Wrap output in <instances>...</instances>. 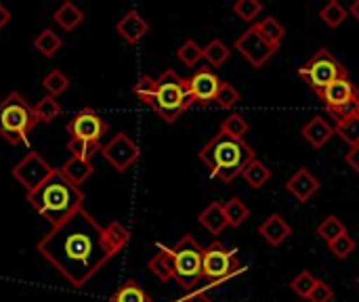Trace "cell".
I'll return each instance as SVG.
<instances>
[{
  "label": "cell",
  "mask_w": 359,
  "mask_h": 302,
  "mask_svg": "<svg viewBox=\"0 0 359 302\" xmlns=\"http://www.w3.org/2000/svg\"><path fill=\"white\" fill-rule=\"evenodd\" d=\"M111 302H151V296L137 282L130 280L116 290V294L111 296Z\"/></svg>",
  "instance_id": "25"
},
{
  "label": "cell",
  "mask_w": 359,
  "mask_h": 302,
  "mask_svg": "<svg viewBox=\"0 0 359 302\" xmlns=\"http://www.w3.org/2000/svg\"><path fill=\"white\" fill-rule=\"evenodd\" d=\"M318 97L324 101L326 107H337V105H343V103L359 97V90L349 78H339L332 84H328L324 90H320Z\"/></svg>",
  "instance_id": "15"
},
{
  "label": "cell",
  "mask_w": 359,
  "mask_h": 302,
  "mask_svg": "<svg viewBox=\"0 0 359 302\" xmlns=\"http://www.w3.org/2000/svg\"><path fill=\"white\" fill-rule=\"evenodd\" d=\"M67 149H69L72 158L90 162L93 156H97L101 151V143L99 141H84V139H69L67 141Z\"/></svg>",
  "instance_id": "26"
},
{
  "label": "cell",
  "mask_w": 359,
  "mask_h": 302,
  "mask_svg": "<svg viewBox=\"0 0 359 302\" xmlns=\"http://www.w3.org/2000/svg\"><path fill=\"white\" fill-rule=\"evenodd\" d=\"M93 164L90 162H84V160H78V158H72L65 162V166L61 168V172L65 174L67 181H72L76 187H80L90 174H93Z\"/></svg>",
  "instance_id": "21"
},
{
  "label": "cell",
  "mask_w": 359,
  "mask_h": 302,
  "mask_svg": "<svg viewBox=\"0 0 359 302\" xmlns=\"http://www.w3.org/2000/svg\"><path fill=\"white\" fill-rule=\"evenodd\" d=\"M316 284H318V280H316L309 271H301V273L290 282V288H292V292H294L297 296L309 298V294L313 292Z\"/></svg>",
  "instance_id": "37"
},
{
  "label": "cell",
  "mask_w": 359,
  "mask_h": 302,
  "mask_svg": "<svg viewBox=\"0 0 359 302\" xmlns=\"http://www.w3.org/2000/svg\"><path fill=\"white\" fill-rule=\"evenodd\" d=\"M290 233H292V227H290V225L286 223V219L280 217V214H271V217L259 227V235H263L265 242L271 244V246L284 244V242L288 240Z\"/></svg>",
  "instance_id": "17"
},
{
  "label": "cell",
  "mask_w": 359,
  "mask_h": 302,
  "mask_svg": "<svg viewBox=\"0 0 359 302\" xmlns=\"http://www.w3.org/2000/svg\"><path fill=\"white\" fill-rule=\"evenodd\" d=\"M229 55H231V50H229V48H227V44H225V42H221L219 38L210 40V42H208V46L204 48V59H206L212 67L223 65V63L229 59Z\"/></svg>",
  "instance_id": "32"
},
{
  "label": "cell",
  "mask_w": 359,
  "mask_h": 302,
  "mask_svg": "<svg viewBox=\"0 0 359 302\" xmlns=\"http://www.w3.org/2000/svg\"><path fill=\"white\" fill-rule=\"evenodd\" d=\"M334 135H339L349 147H358L359 145V118H351L345 122H339L334 126Z\"/></svg>",
  "instance_id": "33"
},
{
  "label": "cell",
  "mask_w": 359,
  "mask_h": 302,
  "mask_svg": "<svg viewBox=\"0 0 359 302\" xmlns=\"http://www.w3.org/2000/svg\"><path fill=\"white\" fill-rule=\"evenodd\" d=\"M347 13H349V11H347L341 2L332 0V2H328V4L320 11V17H322V21H324L328 27H339V25L345 23Z\"/></svg>",
  "instance_id": "29"
},
{
  "label": "cell",
  "mask_w": 359,
  "mask_h": 302,
  "mask_svg": "<svg viewBox=\"0 0 359 302\" xmlns=\"http://www.w3.org/2000/svg\"><path fill=\"white\" fill-rule=\"evenodd\" d=\"M204 248L191 235H183L175 246H158V252L149 259V271L162 280H175L181 288L194 290L204 282L202 275Z\"/></svg>",
  "instance_id": "2"
},
{
  "label": "cell",
  "mask_w": 359,
  "mask_h": 302,
  "mask_svg": "<svg viewBox=\"0 0 359 302\" xmlns=\"http://www.w3.org/2000/svg\"><path fill=\"white\" fill-rule=\"evenodd\" d=\"M263 11V4L257 0H238L233 4V13L242 19V21H255L259 17V13Z\"/></svg>",
  "instance_id": "39"
},
{
  "label": "cell",
  "mask_w": 359,
  "mask_h": 302,
  "mask_svg": "<svg viewBox=\"0 0 359 302\" xmlns=\"http://www.w3.org/2000/svg\"><path fill=\"white\" fill-rule=\"evenodd\" d=\"M345 233H347V227H345L343 221L337 219L334 214L326 217L324 223L318 227V235H320L326 244H332L337 238H341V235H345Z\"/></svg>",
  "instance_id": "28"
},
{
  "label": "cell",
  "mask_w": 359,
  "mask_h": 302,
  "mask_svg": "<svg viewBox=\"0 0 359 302\" xmlns=\"http://www.w3.org/2000/svg\"><path fill=\"white\" fill-rule=\"evenodd\" d=\"M250 130V124L240 116V114H231L229 118H225L223 120V124H221V130L219 132H223L225 137H229V139H236V141H244V135Z\"/></svg>",
  "instance_id": "27"
},
{
  "label": "cell",
  "mask_w": 359,
  "mask_h": 302,
  "mask_svg": "<svg viewBox=\"0 0 359 302\" xmlns=\"http://www.w3.org/2000/svg\"><path fill=\"white\" fill-rule=\"evenodd\" d=\"M67 132L72 135V139L101 141V137L107 132V124L95 109H82L69 120Z\"/></svg>",
  "instance_id": "12"
},
{
  "label": "cell",
  "mask_w": 359,
  "mask_h": 302,
  "mask_svg": "<svg viewBox=\"0 0 359 302\" xmlns=\"http://www.w3.org/2000/svg\"><path fill=\"white\" fill-rule=\"evenodd\" d=\"M8 21H11V13H8V11H6L2 4H0V29H2V27L8 23Z\"/></svg>",
  "instance_id": "44"
},
{
  "label": "cell",
  "mask_w": 359,
  "mask_h": 302,
  "mask_svg": "<svg viewBox=\"0 0 359 302\" xmlns=\"http://www.w3.org/2000/svg\"><path fill=\"white\" fill-rule=\"evenodd\" d=\"M198 221H200V225H202L208 233H212V235H221V233L225 231V227H229L221 202H212L210 206H206V208L200 212Z\"/></svg>",
  "instance_id": "19"
},
{
  "label": "cell",
  "mask_w": 359,
  "mask_h": 302,
  "mask_svg": "<svg viewBox=\"0 0 359 302\" xmlns=\"http://www.w3.org/2000/svg\"><path fill=\"white\" fill-rule=\"evenodd\" d=\"M42 86L46 88L48 97H57V95H61V92H65V90H67V86H69V80H67V76H65L63 71H59V69H53L48 76H44V80H42Z\"/></svg>",
  "instance_id": "34"
},
{
  "label": "cell",
  "mask_w": 359,
  "mask_h": 302,
  "mask_svg": "<svg viewBox=\"0 0 359 302\" xmlns=\"http://www.w3.org/2000/svg\"><path fill=\"white\" fill-rule=\"evenodd\" d=\"M236 50L240 53V55H244L246 57V61L252 65V67H263L280 48L278 46H273V44H269L255 27H248L238 40H236Z\"/></svg>",
  "instance_id": "9"
},
{
  "label": "cell",
  "mask_w": 359,
  "mask_h": 302,
  "mask_svg": "<svg viewBox=\"0 0 359 302\" xmlns=\"http://www.w3.org/2000/svg\"><path fill=\"white\" fill-rule=\"evenodd\" d=\"M240 271H242V263L236 248H227L221 242H212L208 248H204L202 275L208 284H219Z\"/></svg>",
  "instance_id": "8"
},
{
  "label": "cell",
  "mask_w": 359,
  "mask_h": 302,
  "mask_svg": "<svg viewBox=\"0 0 359 302\" xmlns=\"http://www.w3.org/2000/svg\"><path fill=\"white\" fill-rule=\"evenodd\" d=\"M223 210H225V219H227L229 227H242V223H246L250 217L248 206L240 198H231L229 202H225Z\"/></svg>",
  "instance_id": "24"
},
{
  "label": "cell",
  "mask_w": 359,
  "mask_h": 302,
  "mask_svg": "<svg viewBox=\"0 0 359 302\" xmlns=\"http://www.w3.org/2000/svg\"><path fill=\"white\" fill-rule=\"evenodd\" d=\"M349 13H351V15H353V17H355V19L359 21V0H358V2H353V4H351Z\"/></svg>",
  "instance_id": "45"
},
{
  "label": "cell",
  "mask_w": 359,
  "mask_h": 302,
  "mask_svg": "<svg viewBox=\"0 0 359 302\" xmlns=\"http://www.w3.org/2000/svg\"><path fill=\"white\" fill-rule=\"evenodd\" d=\"M34 114L38 118V122H53L55 118H59L61 114V105L57 103L55 97H42L36 105H34Z\"/></svg>",
  "instance_id": "30"
},
{
  "label": "cell",
  "mask_w": 359,
  "mask_h": 302,
  "mask_svg": "<svg viewBox=\"0 0 359 302\" xmlns=\"http://www.w3.org/2000/svg\"><path fill=\"white\" fill-rule=\"evenodd\" d=\"M82 19H84V15H82V11H80L74 2H65V4H61V6L55 11V21H57L65 32L76 29V27L82 23Z\"/></svg>",
  "instance_id": "22"
},
{
  "label": "cell",
  "mask_w": 359,
  "mask_h": 302,
  "mask_svg": "<svg viewBox=\"0 0 359 302\" xmlns=\"http://www.w3.org/2000/svg\"><path fill=\"white\" fill-rule=\"evenodd\" d=\"M133 90L145 105H149L168 124L179 120V116L185 114L196 103L189 90V80L181 78L175 69H166L156 80L143 76Z\"/></svg>",
  "instance_id": "3"
},
{
  "label": "cell",
  "mask_w": 359,
  "mask_h": 302,
  "mask_svg": "<svg viewBox=\"0 0 359 302\" xmlns=\"http://www.w3.org/2000/svg\"><path fill=\"white\" fill-rule=\"evenodd\" d=\"M255 158L257 153L246 141L229 139L223 132L215 135V139L200 151V160L208 168V174L225 185L236 181Z\"/></svg>",
  "instance_id": "5"
},
{
  "label": "cell",
  "mask_w": 359,
  "mask_h": 302,
  "mask_svg": "<svg viewBox=\"0 0 359 302\" xmlns=\"http://www.w3.org/2000/svg\"><path fill=\"white\" fill-rule=\"evenodd\" d=\"M177 57H179L187 67H196L198 61L204 59V48H200L196 40H187V42H183V46L177 50Z\"/></svg>",
  "instance_id": "35"
},
{
  "label": "cell",
  "mask_w": 359,
  "mask_h": 302,
  "mask_svg": "<svg viewBox=\"0 0 359 302\" xmlns=\"http://www.w3.org/2000/svg\"><path fill=\"white\" fill-rule=\"evenodd\" d=\"M27 202L44 221L57 227L74 212L84 208V193L80 187L67 181L61 170H53V174L36 191L27 193Z\"/></svg>",
  "instance_id": "4"
},
{
  "label": "cell",
  "mask_w": 359,
  "mask_h": 302,
  "mask_svg": "<svg viewBox=\"0 0 359 302\" xmlns=\"http://www.w3.org/2000/svg\"><path fill=\"white\" fill-rule=\"evenodd\" d=\"M128 240L130 233L124 225L114 221L101 227L80 208L38 242V252L74 288H82L109 259L126 248Z\"/></svg>",
  "instance_id": "1"
},
{
  "label": "cell",
  "mask_w": 359,
  "mask_h": 302,
  "mask_svg": "<svg viewBox=\"0 0 359 302\" xmlns=\"http://www.w3.org/2000/svg\"><path fill=\"white\" fill-rule=\"evenodd\" d=\"M332 135H334V128L328 124V120L326 118H313V120H309L305 126H303V139L311 145V147H316V149H320V147H324L330 139H332Z\"/></svg>",
  "instance_id": "18"
},
{
  "label": "cell",
  "mask_w": 359,
  "mask_h": 302,
  "mask_svg": "<svg viewBox=\"0 0 359 302\" xmlns=\"http://www.w3.org/2000/svg\"><path fill=\"white\" fill-rule=\"evenodd\" d=\"M217 105L223 109H233L240 103V92L231 82H221V88L217 92Z\"/></svg>",
  "instance_id": "36"
},
{
  "label": "cell",
  "mask_w": 359,
  "mask_h": 302,
  "mask_svg": "<svg viewBox=\"0 0 359 302\" xmlns=\"http://www.w3.org/2000/svg\"><path fill=\"white\" fill-rule=\"evenodd\" d=\"M183 302H212V298L206 292H194L191 296H187Z\"/></svg>",
  "instance_id": "43"
},
{
  "label": "cell",
  "mask_w": 359,
  "mask_h": 302,
  "mask_svg": "<svg viewBox=\"0 0 359 302\" xmlns=\"http://www.w3.org/2000/svg\"><path fill=\"white\" fill-rule=\"evenodd\" d=\"M53 170H55V168H50V166L42 160V156H38L36 151H29V153L13 168V177H15V181H17L19 185L25 187L27 193H32V191H36V189L53 174Z\"/></svg>",
  "instance_id": "10"
},
{
  "label": "cell",
  "mask_w": 359,
  "mask_h": 302,
  "mask_svg": "<svg viewBox=\"0 0 359 302\" xmlns=\"http://www.w3.org/2000/svg\"><path fill=\"white\" fill-rule=\"evenodd\" d=\"M34 46L40 50V55L44 57H53L59 48H61V38L53 32V29H44L36 36Z\"/></svg>",
  "instance_id": "31"
},
{
  "label": "cell",
  "mask_w": 359,
  "mask_h": 302,
  "mask_svg": "<svg viewBox=\"0 0 359 302\" xmlns=\"http://www.w3.org/2000/svg\"><path fill=\"white\" fill-rule=\"evenodd\" d=\"M36 124L38 118L34 114V107L19 92H11L4 101H0V135L8 143H25Z\"/></svg>",
  "instance_id": "6"
},
{
  "label": "cell",
  "mask_w": 359,
  "mask_h": 302,
  "mask_svg": "<svg viewBox=\"0 0 359 302\" xmlns=\"http://www.w3.org/2000/svg\"><path fill=\"white\" fill-rule=\"evenodd\" d=\"M334 298V292H332V288L326 284V282H320L318 280V284H316V288H313V292L309 294V302H332Z\"/></svg>",
  "instance_id": "41"
},
{
  "label": "cell",
  "mask_w": 359,
  "mask_h": 302,
  "mask_svg": "<svg viewBox=\"0 0 359 302\" xmlns=\"http://www.w3.org/2000/svg\"><path fill=\"white\" fill-rule=\"evenodd\" d=\"M328 248H330V252H332L337 259H347V256L355 250V240H353L349 233H345V235L337 238L332 244H328Z\"/></svg>",
  "instance_id": "40"
},
{
  "label": "cell",
  "mask_w": 359,
  "mask_h": 302,
  "mask_svg": "<svg viewBox=\"0 0 359 302\" xmlns=\"http://www.w3.org/2000/svg\"><path fill=\"white\" fill-rule=\"evenodd\" d=\"M299 76L305 84H309L316 92L324 90L328 84H332L339 78H349V71L341 65V61L328 50L320 48L301 69Z\"/></svg>",
  "instance_id": "7"
},
{
  "label": "cell",
  "mask_w": 359,
  "mask_h": 302,
  "mask_svg": "<svg viewBox=\"0 0 359 302\" xmlns=\"http://www.w3.org/2000/svg\"><path fill=\"white\" fill-rule=\"evenodd\" d=\"M345 160H347V164L353 168V172H358L359 174V145L358 147H351V151L347 153Z\"/></svg>",
  "instance_id": "42"
},
{
  "label": "cell",
  "mask_w": 359,
  "mask_h": 302,
  "mask_svg": "<svg viewBox=\"0 0 359 302\" xmlns=\"http://www.w3.org/2000/svg\"><path fill=\"white\" fill-rule=\"evenodd\" d=\"M242 177L246 179V183H248L252 189H261V187L271 179V170H269L259 158H255V160L244 168Z\"/></svg>",
  "instance_id": "23"
},
{
  "label": "cell",
  "mask_w": 359,
  "mask_h": 302,
  "mask_svg": "<svg viewBox=\"0 0 359 302\" xmlns=\"http://www.w3.org/2000/svg\"><path fill=\"white\" fill-rule=\"evenodd\" d=\"M252 27H255L269 44H273V46H278V48H280V44H282V40H284V36H286L284 25H282L276 17H265L263 21L255 23Z\"/></svg>",
  "instance_id": "20"
},
{
  "label": "cell",
  "mask_w": 359,
  "mask_h": 302,
  "mask_svg": "<svg viewBox=\"0 0 359 302\" xmlns=\"http://www.w3.org/2000/svg\"><path fill=\"white\" fill-rule=\"evenodd\" d=\"M118 34L128 42V44H137L147 32H149V23L137 13V11H128L116 25Z\"/></svg>",
  "instance_id": "16"
},
{
  "label": "cell",
  "mask_w": 359,
  "mask_h": 302,
  "mask_svg": "<svg viewBox=\"0 0 359 302\" xmlns=\"http://www.w3.org/2000/svg\"><path fill=\"white\" fill-rule=\"evenodd\" d=\"M101 153L105 156V160L118 170L124 172L128 170L133 164H137V160L141 158V149L139 145L124 132H118L107 145L101 147Z\"/></svg>",
  "instance_id": "11"
},
{
  "label": "cell",
  "mask_w": 359,
  "mask_h": 302,
  "mask_svg": "<svg viewBox=\"0 0 359 302\" xmlns=\"http://www.w3.org/2000/svg\"><path fill=\"white\" fill-rule=\"evenodd\" d=\"M286 191L292 195V198H297L299 202H309L318 191H320V181L307 170V168H301V170H297L290 179H288V183H286Z\"/></svg>",
  "instance_id": "14"
},
{
  "label": "cell",
  "mask_w": 359,
  "mask_h": 302,
  "mask_svg": "<svg viewBox=\"0 0 359 302\" xmlns=\"http://www.w3.org/2000/svg\"><path fill=\"white\" fill-rule=\"evenodd\" d=\"M328 114L339 122H345V120H351V118H359V97L343 103V105H337V107H326Z\"/></svg>",
  "instance_id": "38"
},
{
  "label": "cell",
  "mask_w": 359,
  "mask_h": 302,
  "mask_svg": "<svg viewBox=\"0 0 359 302\" xmlns=\"http://www.w3.org/2000/svg\"><path fill=\"white\" fill-rule=\"evenodd\" d=\"M187 80H189L191 97H194V101L200 103V105H208L210 101H215L219 88H221V82H223V80H219V76H217L215 71H210L208 67L196 69L194 76L187 78Z\"/></svg>",
  "instance_id": "13"
}]
</instances>
